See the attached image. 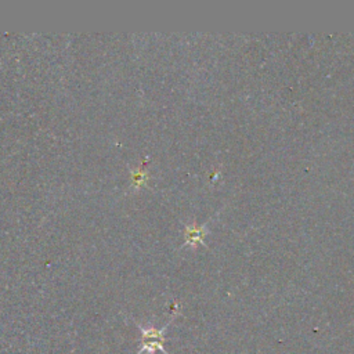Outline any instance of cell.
<instances>
[{
	"label": "cell",
	"mask_w": 354,
	"mask_h": 354,
	"mask_svg": "<svg viewBox=\"0 0 354 354\" xmlns=\"http://www.w3.org/2000/svg\"><path fill=\"white\" fill-rule=\"evenodd\" d=\"M174 319V315L171 317V319L165 325L162 326L160 329L158 328H153V326H142L141 324L136 322L138 330L141 332V340H140V346H138V350L136 354H142V353H147V354H155L158 350L162 351L163 354H169L163 344L166 342V337H165V333L167 330V326L171 324V321Z\"/></svg>",
	"instance_id": "cell-1"
},
{
	"label": "cell",
	"mask_w": 354,
	"mask_h": 354,
	"mask_svg": "<svg viewBox=\"0 0 354 354\" xmlns=\"http://www.w3.org/2000/svg\"><path fill=\"white\" fill-rule=\"evenodd\" d=\"M206 234H207V227L205 224L203 225H196L195 223L185 224L184 225V239H185L184 246L196 248L198 245H205Z\"/></svg>",
	"instance_id": "cell-2"
}]
</instances>
